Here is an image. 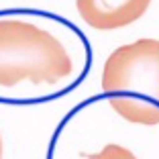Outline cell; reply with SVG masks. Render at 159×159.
I'll list each match as a JSON object with an SVG mask.
<instances>
[{
	"label": "cell",
	"instance_id": "5b68a950",
	"mask_svg": "<svg viewBox=\"0 0 159 159\" xmlns=\"http://www.w3.org/2000/svg\"><path fill=\"white\" fill-rule=\"evenodd\" d=\"M0 159H2V137H0Z\"/></svg>",
	"mask_w": 159,
	"mask_h": 159
},
{
	"label": "cell",
	"instance_id": "3957f363",
	"mask_svg": "<svg viewBox=\"0 0 159 159\" xmlns=\"http://www.w3.org/2000/svg\"><path fill=\"white\" fill-rule=\"evenodd\" d=\"M80 16L92 29L110 31L120 29L141 19L149 8L147 0H133V2H100V0H78L75 2Z\"/></svg>",
	"mask_w": 159,
	"mask_h": 159
},
{
	"label": "cell",
	"instance_id": "7a4b0ae2",
	"mask_svg": "<svg viewBox=\"0 0 159 159\" xmlns=\"http://www.w3.org/2000/svg\"><path fill=\"white\" fill-rule=\"evenodd\" d=\"M74 63L67 49L49 31L16 19L0 20V86L23 82L55 86L70 78Z\"/></svg>",
	"mask_w": 159,
	"mask_h": 159
},
{
	"label": "cell",
	"instance_id": "277c9868",
	"mask_svg": "<svg viewBox=\"0 0 159 159\" xmlns=\"http://www.w3.org/2000/svg\"><path fill=\"white\" fill-rule=\"evenodd\" d=\"M84 157L86 159H137V155L122 145L110 143V145L102 147V151H98V153H86Z\"/></svg>",
	"mask_w": 159,
	"mask_h": 159
},
{
	"label": "cell",
	"instance_id": "6da1fadb",
	"mask_svg": "<svg viewBox=\"0 0 159 159\" xmlns=\"http://www.w3.org/2000/svg\"><path fill=\"white\" fill-rule=\"evenodd\" d=\"M102 90L112 110L135 125H159V39H139L104 61Z\"/></svg>",
	"mask_w": 159,
	"mask_h": 159
}]
</instances>
